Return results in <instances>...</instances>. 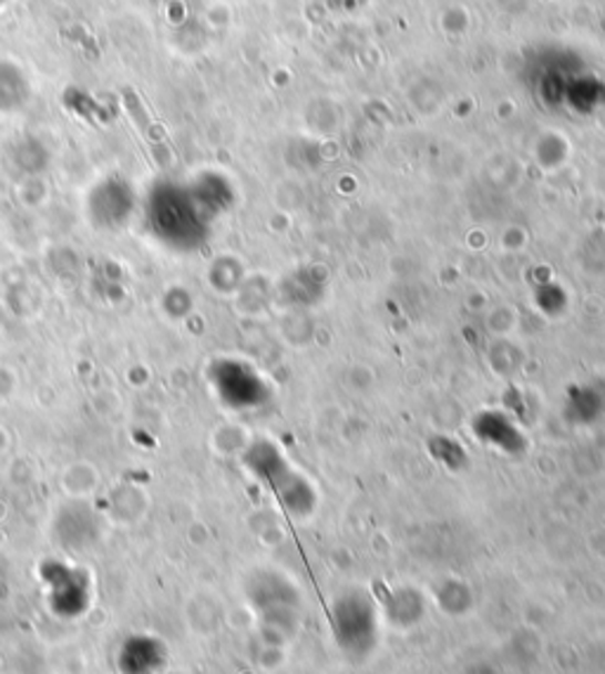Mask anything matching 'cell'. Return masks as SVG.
<instances>
[{"label":"cell","instance_id":"4","mask_svg":"<svg viewBox=\"0 0 605 674\" xmlns=\"http://www.w3.org/2000/svg\"><path fill=\"white\" fill-rule=\"evenodd\" d=\"M147 507H150L147 494L142 492V488L131 486V483L119 486V488L112 490V494H110V513H112V521L123 523V525L137 523V521L147 513Z\"/></svg>","mask_w":605,"mask_h":674},{"label":"cell","instance_id":"3","mask_svg":"<svg viewBox=\"0 0 605 674\" xmlns=\"http://www.w3.org/2000/svg\"><path fill=\"white\" fill-rule=\"evenodd\" d=\"M473 431L480 440L490 442L494 448H502L506 452H515L523 448V436L515 429L513 421L504 412H480L473 421Z\"/></svg>","mask_w":605,"mask_h":674},{"label":"cell","instance_id":"5","mask_svg":"<svg viewBox=\"0 0 605 674\" xmlns=\"http://www.w3.org/2000/svg\"><path fill=\"white\" fill-rule=\"evenodd\" d=\"M100 486V473L95 467L85 464V461H76L64 469L62 473V488L71 497V500H88Z\"/></svg>","mask_w":605,"mask_h":674},{"label":"cell","instance_id":"6","mask_svg":"<svg viewBox=\"0 0 605 674\" xmlns=\"http://www.w3.org/2000/svg\"><path fill=\"white\" fill-rule=\"evenodd\" d=\"M8 590H10V568L3 554H0V599L8 594Z\"/></svg>","mask_w":605,"mask_h":674},{"label":"cell","instance_id":"1","mask_svg":"<svg viewBox=\"0 0 605 674\" xmlns=\"http://www.w3.org/2000/svg\"><path fill=\"white\" fill-rule=\"evenodd\" d=\"M248 467L254 469L260 478H265V483H270L275 490L281 486V502H287L291 511H310L312 504V492L310 488L300 481V478L287 467V459L279 455L277 448H273L270 442H258L246 455Z\"/></svg>","mask_w":605,"mask_h":674},{"label":"cell","instance_id":"2","mask_svg":"<svg viewBox=\"0 0 605 674\" xmlns=\"http://www.w3.org/2000/svg\"><path fill=\"white\" fill-rule=\"evenodd\" d=\"M52 532L66 552H85L100 540L102 521L88 500H69V504L55 513Z\"/></svg>","mask_w":605,"mask_h":674}]
</instances>
